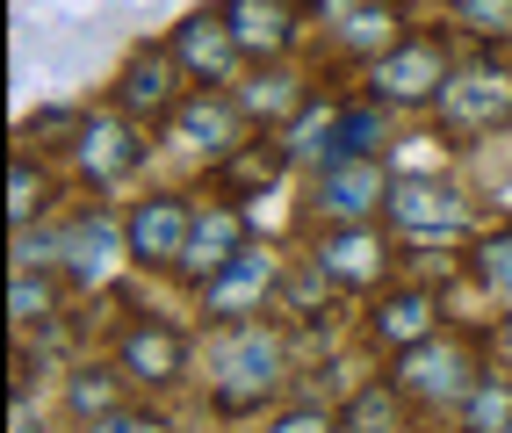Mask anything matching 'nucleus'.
Instances as JSON below:
<instances>
[{"label":"nucleus","instance_id":"nucleus-7","mask_svg":"<svg viewBox=\"0 0 512 433\" xmlns=\"http://www.w3.org/2000/svg\"><path fill=\"white\" fill-rule=\"evenodd\" d=\"M73 159H80V174L94 181V188H109V181H123V174H138L145 166V145H138V116H87L80 130H73Z\"/></svg>","mask_w":512,"mask_h":433},{"label":"nucleus","instance_id":"nucleus-14","mask_svg":"<svg viewBox=\"0 0 512 433\" xmlns=\"http://www.w3.org/2000/svg\"><path fill=\"white\" fill-rule=\"evenodd\" d=\"M116 369H123L130 383H181V369H188V340H181L174 325L145 318V325H130V332H123Z\"/></svg>","mask_w":512,"mask_h":433},{"label":"nucleus","instance_id":"nucleus-12","mask_svg":"<svg viewBox=\"0 0 512 433\" xmlns=\"http://www.w3.org/2000/svg\"><path fill=\"white\" fill-rule=\"evenodd\" d=\"M116 260H130V231H123L116 217L87 210L73 231H65V260H58V268L73 275L80 289H101V282L116 275Z\"/></svg>","mask_w":512,"mask_h":433},{"label":"nucleus","instance_id":"nucleus-31","mask_svg":"<svg viewBox=\"0 0 512 433\" xmlns=\"http://www.w3.org/2000/svg\"><path fill=\"white\" fill-rule=\"evenodd\" d=\"M498 361H505V369H512V318L498 325Z\"/></svg>","mask_w":512,"mask_h":433},{"label":"nucleus","instance_id":"nucleus-3","mask_svg":"<svg viewBox=\"0 0 512 433\" xmlns=\"http://www.w3.org/2000/svg\"><path fill=\"white\" fill-rule=\"evenodd\" d=\"M448 51L440 37H397L383 58L368 65V102L383 109H419V102H440V87H448Z\"/></svg>","mask_w":512,"mask_h":433},{"label":"nucleus","instance_id":"nucleus-17","mask_svg":"<svg viewBox=\"0 0 512 433\" xmlns=\"http://www.w3.org/2000/svg\"><path fill=\"white\" fill-rule=\"evenodd\" d=\"M224 15L246 44V58H282L296 44V0H231Z\"/></svg>","mask_w":512,"mask_h":433},{"label":"nucleus","instance_id":"nucleus-16","mask_svg":"<svg viewBox=\"0 0 512 433\" xmlns=\"http://www.w3.org/2000/svg\"><path fill=\"white\" fill-rule=\"evenodd\" d=\"M238 109H246V123H296L311 109V94H303V80L282 58H260V73L238 87Z\"/></svg>","mask_w":512,"mask_h":433},{"label":"nucleus","instance_id":"nucleus-13","mask_svg":"<svg viewBox=\"0 0 512 433\" xmlns=\"http://www.w3.org/2000/svg\"><path fill=\"white\" fill-rule=\"evenodd\" d=\"M311 268H318L325 282H347V289L383 282V268H390L383 231H368V224H332L325 239H318V260H311Z\"/></svg>","mask_w":512,"mask_h":433},{"label":"nucleus","instance_id":"nucleus-24","mask_svg":"<svg viewBox=\"0 0 512 433\" xmlns=\"http://www.w3.org/2000/svg\"><path fill=\"white\" fill-rule=\"evenodd\" d=\"M448 15L484 44H505L512 37V0H448Z\"/></svg>","mask_w":512,"mask_h":433},{"label":"nucleus","instance_id":"nucleus-32","mask_svg":"<svg viewBox=\"0 0 512 433\" xmlns=\"http://www.w3.org/2000/svg\"><path fill=\"white\" fill-rule=\"evenodd\" d=\"M296 8H311V15H325V0H296Z\"/></svg>","mask_w":512,"mask_h":433},{"label":"nucleus","instance_id":"nucleus-19","mask_svg":"<svg viewBox=\"0 0 512 433\" xmlns=\"http://www.w3.org/2000/svg\"><path fill=\"white\" fill-rule=\"evenodd\" d=\"M433 318H440V296L433 289H390L383 304H375V340L404 354V347H419L433 332Z\"/></svg>","mask_w":512,"mask_h":433},{"label":"nucleus","instance_id":"nucleus-30","mask_svg":"<svg viewBox=\"0 0 512 433\" xmlns=\"http://www.w3.org/2000/svg\"><path fill=\"white\" fill-rule=\"evenodd\" d=\"M267 433H347V419H332V412H311V405H303V412H282Z\"/></svg>","mask_w":512,"mask_h":433},{"label":"nucleus","instance_id":"nucleus-23","mask_svg":"<svg viewBox=\"0 0 512 433\" xmlns=\"http://www.w3.org/2000/svg\"><path fill=\"white\" fill-rule=\"evenodd\" d=\"M282 166H289V145H253V152H224L217 159V174L231 181V188H275L282 181Z\"/></svg>","mask_w":512,"mask_h":433},{"label":"nucleus","instance_id":"nucleus-9","mask_svg":"<svg viewBox=\"0 0 512 433\" xmlns=\"http://www.w3.org/2000/svg\"><path fill=\"white\" fill-rule=\"evenodd\" d=\"M188 224H195V210L181 203V195H152V203H138V210L123 217V231H130V260H138V268H181Z\"/></svg>","mask_w":512,"mask_h":433},{"label":"nucleus","instance_id":"nucleus-10","mask_svg":"<svg viewBox=\"0 0 512 433\" xmlns=\"http://www.w3.org/2000/svg\"><path fill=\"white\" fill-rule=\"evenodd\" d=\"M267 289H275V253H260V246H238L224 268L202 282V311L210 318H253L260 304H267Z\"/></svg>","mask_w":512,"mask_h":433},{"label":"nucleus","instance_id":"nucleus-18","mask_svg":"<svg viewBox=\"0 0 512 433\" xmlns=\"http://www.w3.org/2000/svg\"><path fill=\"white\" fill-rule=\"evenodd\" d=\"M238 246H246V217L210 203V210H195V224H188V253H181V268L210 282V275L224 268V260L238 253Z\"/></svg>","mask_w":512,"mask_h":433},{"label":"nucleus","instance_id":"nucleus-26","mask_svg":"<svg viewBox=\"0 0 512 433\" xmlns=\"http://www.w3.org/2000/svg\"><path fill=\"white\" fill-rule=\"evenodd\" d=\"M8 311H15V325H44V318H51V282H44L37 268H15Z\"/></svg>","mask_w":512,"mask_h":433},{"label":"nucleus","instance_id":"nucleus-28","mask_svg":"<svg viewBox=\"0 0 512 433\" xmlns=\"http://www.w3.org/2000/svg\"><path fill=\"white\" fill-rule=\"evenodd\" d=\"M476 275H484L491 296H505V304H512V231L484 239V253H476Z\"/></svg>","mask_w":512,"mask_h":433},{"label":"nucleus","instance_id":"nucleus-15","mask_svg":"<svg viewBox=\"0 0 512 433\" xmlns=\"http://www.w3.org/2000/svg\"><path fill=\"white\" fill-rule=\"evenodd\" d=\"M238 123H246V109H238V102H217V94H188V102L174 109V145L224 159V152H238V145H231V138H238Z\"/></svg>","mask_w":512,"mask_h":433},{"label":"nucleus","instance_id":"nucleus-11","mask_svg":"<svg viewBox=\"0 0 512 433\" xmlns=\"http://www.w3.org/2000/svg\"><path fill=\"white\" fill-rule=\"evenodd\" d=\"M116 109L138 116V123L174 116V109H181V58H174V51H138V58L116 73Z\"/></svg>","mask_w":512,"mask_h":433},{"label":"nucleus","instance_id":"nucleus-2","mask_svg":"<svg viewBox=\"0 0 512 433\" xmlns=\"http://www.w3.org/2000/svg\"><path fill=\"white\" fill-rule=\"evenodd\" d=\"M476 383H484V376H476V354L462 340H440V332H426L419 347H404L397 376H390L397 397H412V405H455V412L469 405Z\"/></svg>","mask_w":512,"mask_h":433},{"label":"nucleus","instance_id":"nucleus-6","mask_svg":"<svg viewBox=\"0 0 512 433\" xmlns=\"http://www.w3.org/2000/svg\"><path fill=\"white\" fill-rule=\"evenodd\" d=\"M383 203H390V181H383V159L375 152L318 166V217L325 224H368Z\"/></svg>","mask_w":512,"mask_h":433},{"label":"nucleus","instance_id":"nucleus-25","mask_svg":"<svg viewBox=\"0 0 512 433\" xmlns=\"http://www.w3.org/2000/svg\"><path fill=\"white\" fill-rule=\"evenodd\" d=\"M37 210H44V174H37L29 159H15V166H8V224L22 231Z\"/></svg>","mask_w":512,"mask_h":433},{"label":"nucleus","instance_id":"nucleus-27","mask_svg":"<svg viewBox=\"0 0 512 433\" xmlns=\"http://www.w3.org/2000/svg\"><path fill=\"white\" fill-rule=\"evenodd\" d=\"M65 397H73V412H80V419H101V412H116V369H80Z\"/></svg>","mask_w":512,"mask_h":433},{"label":"nucleus","instance_id":"nucleus-20","mask_svg":"<svg viewBox=\"0 0 512 433\" xmlns=\"http://www.w3.org/2000/svg\"><path fill=\"white\" fill-rule=\"evenodd\" d=\"M397 44V15L390 8H354V15H339V51H347V58H383Z\"/></svg>","mask_w":512,"mask_h":433},{"label":"nucleus","instance_id":"nucleus-8","mask_svg":"<svg viewBox=\"0 0 512 433\" xmlns=\"http://www.w3.org/2000/svg\"><path fill=\"white\" fill-rule=\"evenodd\" d=\"M174 58H181L188 80L217 87V80H231V65L246 58V44H238V29H231L224 8H195V15L174 29Z\"/></svg>","mask_w":512,"mask_h":433},{"label":"nucleus","instance_id":"nucleus-22","mask_svg":"<svg viewBox=\"0 0 512 433\" xmlns=\"http://www.w3.org/2000/svg\"><path fill=\"white\" fill-rule=\"evenodd\" d=\"M462 433H512V376H484L462 405Z\"/></svg>","mask_w":512,"mask_h":433},{"label":"nucleus","instance_id":"nucleus-5","mask_svg":"<svg viewBox=\"0 0 512 433\" xmlns=\"http://www.w3.org/2000/svg\"><path fill=\"white\" fill-rule=\"evenodd\" d=\"M433 109H440V123H448L455 138H476V130L512 116V73H498V65H462V73H448Z\"/></svg>","mask_w":512,"mask_h":433},{"label":"nucleus","instance_id":"nucleus-29","mask_svg":"<svg viewBox=\"0 0 512 433\" xmlns=\"http://www.w3.org/2000/svg\"><path fill=\"white\" fill-rule=\"evenodd\" d=\"M87 433H166V419H152V412H101V419H87Z\"/></svg>","mask_w":512,"mask_h":433},{"label":"nucleus","instance_id":"nucleus-21","mask_svg":"<svg viewBox=\"0 0 512 433\" xmlns=\"http://www.w3.org/2000/svg\"><path fill=\"white\" fill-rule=\"evenodd\" d=\"M375 145H383V102L339 116V123H332V138H325V159H318V166H332V159H368Z\"/></svg>","mask_w":512,"mask_h":433},{"label":"nucleus","instance_id":"nucleus-4","mask_svg":"<svg viewBox=\"0 0 512 433\" xmlns=\"http://www.w3.org/2000/svg\"><path fill=\"white\" fill-rule=\"evenodd\" d=\"M383 217L404 231V239H462L469 203H462V188L433 181V174H397V181H390Z\"/></svg>","mask_w":512,"mask_h":433},{"label":"nucleus","instance_id":"nucleus-1","mask_svg":"<svg viewBox=\"0 0 512 433\" xmlns=\"http://www.w3.org/2000/svg\"><path fill=\"white\" fill-rule=\"evenodd\" d=\"M210 397H217V412H253L267 405V390L282 383V340L267 325H231L217 354H210Z\"/></svg>","mask_w":512,"mask_h":433}]
</instances>
